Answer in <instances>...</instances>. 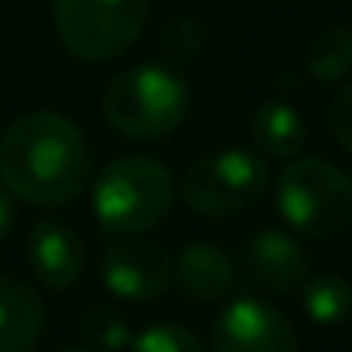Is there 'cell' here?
Wrapping results in <instances>:
<instances>
[{
	"label": "cell",
	"instance_id": "cell-1",
	"mask_svg": "<svg viewBox=\"0 0 352 352\" xmlns=\"http://www.w3.org/2000/svg\"><path fill=\"white\" fill-rule=\"evenodd\" d=\"M90 162V142L66 114L32 111L0 131V180L25 204H73L87 190Z\"/></svg>",
	"mask_w": 352,
	"mask_h": 352
},
{
	"label": "cell",
	"instance_id": "cell-2",
	"mask_svg": "<svg viewBox=\"0 0 352 352\" xmlns=\"http://www.w3.org/2000/svg\"><path fill=\"white\" fill-rule=\"evenodd\" d=\"M190 114V90L166 63H142L118 73L104 90L107 124L131 142H159Z\"/></svg>",
	"mask_w": 352,
	"mask_h": 352
},
{
	"label": "cell",
	"instance_id": "cell-3",
	"mask_svg": "<svg viewBox=\"0 0 352 352\" xmlns=\"http://www.w3.org/2000/svg\"><path fill=\"white\" fill-rule=\"evenodd\" d=\"M176 201L173 173L152 155H121L107 162L94 184V218L111 235L152 232Z\"/></svg>",
	"mask_w": 352,
	"mask_h": 352
},
{
	"label": "cell",
	"instance_id": "cell-4",
	"mask_svg": "<svg viewBox=\"0 0 352 352\" xmlns=\"http://www.w3.org/2000/svg\"><path fill=\"white\" fill-rule=\"evenodd\" d=\"M276 208L290 228L335 239L352 228V176L321 155H294L276 180Z\"/></svg>",
	"mask_w": 352,
	"mask_h": 352
},
{
	"label": "cell",
	"instance_id": "cell-5",
	"mask_svg": "<svg viewBox=\"0 0 352 352\" xmlns=\"http://www.w3.org/2000/svg\"><path fill=\"white\" fill-rule=\"evenodd\" d=\"M266 187H270V169L256 152L218 148L187 166L176 194L194 214L225 221L252 211L266 197Z\"/></svg>",
	"mask_w": 352,
	"mask_h": 352
},
{
	"label": "cell",
	"instance_id": "cell-6",
	"mask_svg": "<svg viewBox=\"0 0 352 352\" xmlns=\"http://www.w3.org/2000/svg\"><path fill=\"white\" fill-rule=\"evenodd\" d=\"M148 0H52L59 42L83 63L124 56L148 25Z\"/></svg>",
	"mask_w": 352,
	"mask_h": 352
},
{
	"label": "cell",
	"instance_id": "cell-7",
	"mask_svg": "<svg viewBox=\"0 0 352 352\" xmlns=\"http://www.w3.org/2000/svg\"><path fill=\"white\" fill-rule=\"evenodd\" d=\"M211 352H300V345L280 307L259 297H239L218 314Z\"/></svg>",
	"mask_w": 352,
	"mask_h": 352
},
{
	"label": "cell",
	"instance_id": "cell-8",
	"mask_svg": "<svg viewBox=\"0 0 352 352\" xmlns=\"http://www.w3.org/2000/svg\"><path fill=\"white\" fill-rule=\"evenodd\" d=\"M100 280L121 300L152 304L173 283V259H169V252L162 245L145 242L138 235H128L124 242H114L104 252Z\"/></svg>",
	"mask_w": 352,
	"mask_h": 352
},
{
	"label": "cell",
	"instance_id": "cell-9",
	"mask_svg": "<svg viewBox=\"0 0 352 352\" xmlns=\"http://www.w3.org/2000/svg\"><path fill=\"white\" fill-rule=\"evenodd\" d=\"M83 239L56 218H42L28 232V266L49 290H69L83 276Z\"/></svg>",
	"mask_w": 352,
	"mask_h": 352
},
{
	"label": "cell",
	"instance_id": "cell-10",
	"mask_svg": "<svg viewBox=\"0 0 352 352\" xmlns=\"http://www.w3.org/2000/svg\"><path fill=\"white\" fill-rule=\"evenodd\" d=\"M245 266H249V276L259 287L276 290V294L300 290L304 280L311 276V263H307L304 245L280 228H263L249 239Z\"/></svg>",
	"mask_w": 352,
	"mask_h": 352
},
{
	"label": "cell",
	"instance_id": "cell-11",
	"mask_svg": "<svg viewBox=\"0 0 352 352\" xmlns=\"http://www.w3.org/2000/svg\"><path fill=\"white\" fill-rule=\"evenodd\" d=\"M173 280L184 297L211 304L235 287V263L225 249L211 242H187L173 263Z\"/></svg>",
	"mask_w": 352,
	"mask_h": 352
},
{
	"label": "cell",
	"instance_id": "cell-12",
	"mask_svg": "<svg viewBox=\"0 0 352 352\" xmlns=\"http://www.w3.org/2000/svg\"><path fill=\"white\" fill-rule=\"evenodd\" d=\"M45 328L42 297L18 276H0V352H32Z\"/></svg>",
	"mask_w": 352,
	"mask_h": 352
},
{
	"label": "cell",
	"instance_id": "cell-13",
	"mask_svg": "<svg viewBox=\"0 0 352 352\" xmlns=\"http://www.w3.org/2000/svg\"><path fill=\"white\" fill-rule=\"evenodd\" d=\"M252 142L273 159H294L307 145V121L287 100H266L249 118Z\"/></svg>",
	"mask_w": 352,
	"mask_h": 352
},
{
	"label": "cell",
	"instance_id": "cell-14",
	"mask_svg": "<svg viewBox=\"0 0 352 352\" xmlns=\"http://www.w3.org/2000/svg\"><path fill=\"white\" fill-rule=\"evenodd\" d=\"M352 69V28H321L307 49V73L314 83H338Z\"/></svg>",
	"mask_w": 352,
	"mask_h": 352
},
{
	"label": "cell",
	"instance_id": "cell-15",
	"mask_svg": "<svg viewBox=\"0 0 352 352\" xmlns=\"http://www.w3.org/2000/svg\"><path fill=\"white\" fill-rule=\"evenodd\" d=\"M304 311L318 324H338L352 314V283L338 273H314L304 280Z\"/></svg>",
	"mask_w": 352,
	"mask_h": 352
},
{
	"label": "cell",
	"instance_id": "cell-16",
	"mask_svg": "<svg viewBox=\"0 0 352 352\" xmlns=\"http://www.w3.org/2000/svg\"><path fill=\"white\" fill-rule=\"evenodd\" d=\"M76 331L94 352H124L131 345V321L114 304H90L80 314Z\"/></svg>",
	"mask_w": 352,
	"mask_h": 352
},
{
	"label": "cell",
	"instance_id": "cell-17",
	"mask_svg": "<svg viewBox=\"0 0 352 352\" xmlns=\"http://www.w3.org/2000/svg\"><path fill=\"white\" fill-rule=\"evenodd\" d=\"M131 352H204V342L187 328V324H176V321H155L148 328H142L131 345Z\"/></svg>",
	"mask_w": 352,
	"mask_h": 352
},
{
	"label": "cell",
	"instance_id": "cell-18",
	"mask_svg": "<svg viewBox=\"0 0 352 352\" xmlns=\"http://www.w3.org/2000/svg\"><path fill=\"white\" fill-rule=\"evenodd\" d=\"M204 49V28L201 21L180 14V18H169V25L162 28V59L166 66H180L197 59Z\"/></svg>",
	"mask_w": 352,
	"mask_h": 352
},
{
	"label": "cell",
	"instance_id": "cell-19",
	"mask_svg": "<svg viewBox=\"0 0 352 352\" xmlns=\"http://www.w3.org/2000/svg\"><path fill=\"white\" fill-rule=\"evenodd\" d=\"M328 131H331L335 145L352 155V76L342 83V90L335 94V100L328 107Z\"/></svg>",
	"mask_w": 352,
	"mask_h": 352
},
{
	"label": "cell",
	"instance_id": "cell-20",
	"mask_svg": "<svg viewBox=\"0 0 352 352\" xmlns=\"http://www.w3.org/2000/svg\"><path fill=\"white\" fill-rule=\"evenodd\" d=\"M11 228H14V204L4 190H0V242L11 235Z\"/></svg>",
	"mask_w": 352,
	"mask_h": 352
},
{
	"label": "cell",
	"instance_id": "cell-21",
	"mask_svg": "<svg viewBox=\"0 0 352 352\" xmlns=\"http://www.w3.org/2000/svg\"><path fill=\"white\" fill-rule=\"evenodd\" d=\"M59 352H94V349H87V345H66V349H59Z\"/></svg>",
	"mask_w": 352,
	"mask_h": 352
}]
</instances>
